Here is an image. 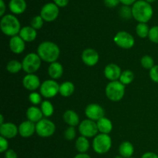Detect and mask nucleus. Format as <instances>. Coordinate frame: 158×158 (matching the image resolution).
Masks as SVG:
<instances>
[{"label":"nucleus","instance_id":"nucleus-1","mask_svg":"<svg viewBox=\"0 0 158 158\" xmlns=\"http://www.w3.org/2000/svg\"><path fill=\"white\" fill-rule=\"evenodd\" d=\"M37 54L42 60L46 63H52L56 62L60 54L59 46L50 41H45L40 43L37 49Z\"/></svg>","mask_w":158,"mask_h":158},{"label":"nucleus","instance_id":"nucleus-2","mask_svg":"<svg viewBox=\"0 0 158 158\" xmlns=\"http://www.w3.org/2000/svg\"><path fill=\"white\" fill-rule=\"evenodd\" d=\"M132 15L139 23H147L153 15L152 6L143 0L137 1L132 7Z\"/></svg>","mask_w":158,"mask_h":158},{"label":"nucleus","instance_id":"nucleus-3","mask_svg":"<svg viewBox=\"0 0 158 158\" xmlns=\"http://www.w3.org/2000/svg\"><path fill=\"white\" fill-rule=\"evenodd\" d=\"M0 28L5 35L12 37L19 34L21 30L19 21L12 15H6L2 18Z\"/></svg>","mask_w":158,"mask_h":158},{"label":"nucleus","instance_id":"nucleus-4","mask_svg":"<svg viewBox=\"0 0 158 158\" xmlns=\"http://www.w3.org/2000/svg\"><path fill=\"white\" fill-rule=\"evenodd\" d=\"M106 95L111 101L117 102L123 98L125 94V85L120 81L110 82L106 86Z\"/></svg>","mask_w":158,"mask_h":158},{"label":"nucleus","instance_id":"nucleus-5","mask_svg":"<svg viewBox=\"0 0 158 158\" xmlns=\"http://www.w3.org/2000/svg\"><path fill=\"white\" fill-rule=\"evenodd\" d=\"M112 140L109 134H97L93 141V148L97 154H104L110 150Z\"/></svg>","mask_w":158,"mask_h":158},{"label":"nucleus","instance_id":"nucleus-6","mask_svg":"<svg viewBox=\"0 0 158 158\" xmlns=\"http://www.w3.org/2000/svg\"><path fill=\"white\" fill-rule=\"evenodd\" d=\"M42 60L39 55L35 52L27 54L23 59L22 64L23 69L27 74H32L36 72L41 66Z\"/></svg>","mask_w":158,"mask_h":158},{"label":"nucleus","instance_id":"nucleus-7","mask_svg":"<svg viewBox=\"0 0 158 158\" xmlns=\"http://www.w3.org/2000/svg\"><path fill=\"white\" fill-rule=\"evenodd\" d=\"M56 131V125L51 120L43 118L35 124V132L41 137H49L53 135Z\"/></svg>","mask_w":158,"mask_h":158},{"label":"nucleus","instance_id":"nucleus-8","mask_svg":"<svg viewBox=\"0 0 158 158\" xmlns=\"http://www.w3.org/2000/svg\"><path fill=\"white\" fill-rule=\"evenodd\" d=\"M60 86L54 80H45L40 86V94L45 98H52L60 94Z\"/></svg>","mask_w":158,"mask_h":158},{"label":"nucleus","instance_id":"nucleus-9","mask_svg":"<svg viewBox=\"0 0 158 158\" xmlns=\"http://www.w3.org/2000/svg\"><path fill=\"white\" fill-rule=\"evenodd\" d=\"M114 40L117 46L125 49H131L135 43L134 36L125 31H120L117 32L114 36Z\"/></svg>","mask_w":158,"mask_h":158},{"label":"nucleus","instance_id":"nucleus-10","mask_svg":"<svg viewBox=\"0 0 158 158\" xmlns=\"http://www.w3.org/2000/svg\"><path fill=\"white\" fill-rule=\"evenodd\" d=\"M79 131L81 136L85 137H95L99 131L97 122L89 119L83 120L79 125Z\"/></svg>","mask_w":158,"mask_h":158},{"label":"nucleus","instance_id":"nucleus-11","mask_svg":"<svg viewBox=\"0 0 158 158\" xmlns=\"http://www.w3.org/2000/svg\"><path fill=\"white\" fill-rule=\"evenodd\" d=\"M85 114L88 119L94 121H98L104 117L105 111L100 105L97 103H90L85 109Z\"/></svg>","mask_w":158,"mask_h":158},{"label":"nucleus","instance_id":"nucleus-12","mask_svg":"<svg viewBox=\"0 0 158 158\" xmlns=\"http://www.w3.org/2000/svg\"><path fill=\"white\" fill-rule=\"evenodd\" d=\"M59 9L55 3H48L41 9L40 15L46 22H52L58 17Z\"/></svg>","mask_w":158,"mask_h":158},{"label":"nucleus","instance_id":"nucleus-13","mask_svg":"<svg viewBox=\"0 0 158 158\" xmlns=\"http://www.w3.org/2000/svg\"><path fill=\"white\" fill-rule=\"evenodd\" d=\"M99 53L94 49L88 48L86 49L82 53V60L88 66H94L98 63Z\"/></svg>","mask_w":158,"mask_h":158},{"label":"nucleus","instance_id":"nucleus-14","mask_svg":"<svg viewBox=\"0 0 158 158\" xmlns=\"http://www.w3.org/2000/svg\"><path fill=\"white\" fill-rule=\"evenodd\" d=\"M23 85L26 89L29 91H35L40 87V78L35 74H27L23 79Z\"/></svg>","mask_w":158,"mask_h":158},{"label":"nucleus","instance_id":"nucleus-15","mask_svg":"<svg viewBox=\"0 0 158 158\" xmlns=\"http://www.w3.org/2000/svg\"><path fill=\"white\" fill-rule=\"evenodd\" d=\"M19 133V128L13 123H4L0 126V134L2 137L6 139H11L16 137Z\"/></svg>","mask_w":158,"mask_h":158},{"label":"nucleus","instance_id":"nucleus-16","mask_svg":"<svg viewBox=\"0 0 158 158\" xmlns=\"http://www.w3.org/2000/svg\"><path fill=\"white\" fill-rule=\"evenodd\" d=\"M121 69L119 66L114 63L108 64L104 69V76L110 81H117L121 75Z\"/></svg>","mask_w":158,"mask_h":158},{"label":"nucleus","instance_id":"nucleus-17","mask_svg":"<svg viewBox=\"0 0 158 158\" xmlns=\"http://www.w3.org/2000/svg\"><path fill=\"white\" fill-rule=\"evenodd\" d=\"M35 132V124L30 120H26L19 127V134L22 137L27 138L33 135Z\"/></svg>","mask_w":158,"mask_h":158},{"label":"nucleus","instance_id":"nucleus-18","mask_svg":"<svg viewBox=\"0 0 158 158\" xmlns=\"http://www.w3.org/2000/svg\"><path fill=\"white\" fill-rule=\"evenodd\" d=\"M9 48H10V50L14 53L20 54L25 50L26 43L19 35H17L11 37L9 40Z\"/></svg>","mask_w":158,"mask_h":158},{"label":"nucleus","instance_id":"nucleus-19","mask_svg":"<svg viewBox=\"0 0 158 158\" xmlns=\"http://www.w3.org/2000/svg\"><path fill=\"white\" fill-rule=\"evenodd\" d=\"M19 35L25 42L30 43L35 40L37 36V32L32 26H25V27L22 28Z\"/></svg>","mask_w":158,"mask_h":158},{"label":"nucleus","instance_id":"nucleus-20","mask_svg":"<svg viewBox=\"0 0 158 158\" xmlns=\"http://www.w3.org/2000/svg\"><path fill=\"white\" fill-rule=\"evenodd\" d=\"M26 117L28 120H30L33 123H38L42 119H43V114L41 109L37 107L36 106H32L28 108L26 111Z\"/></svg>","mask_w":158,"mask_h":158},{"label":"nucleus","instance_id":"nucleus-21","mask_svg":"<svg viewBox=\"0 0 158 158\" xmlns=\"http://www.w3.org/2000/svg\"><path fill=\"white\" fill-rule=\"evenodd\" d=\"M48 74L52 80L60 79L63 74V67L61 63L58 62L50 63L48 68Z\"/></svg>","mask_w":158,"mask_h":158},{"label":"nucleus","instance_id":"nucleus-22","mask_svg":"<svg viewBox=\"0 0 158 158\" xmlns=\"http://www.w3.org/2000/svg\"><path fill=\"white\" fill-rule=\"evenodd\" d=\"M63 120L69 127H76L80 123V117L75 111L68 110L63 114Z\"/></svg>","mask_w":158,"mask_h":158},{"label":"nucleus","instance_id":"nucleus-23","mask_svg":"<svg viewBox=\"0 0 158 158\" xmlns=\"http://www.w3.org/2000/svg\"><path fill=\"white\" fill-rule=\"evenodd\" d=\"M97 124L100 134H109L113 130L112 122L110 120L105 117L97 121Z\"/></svg>","mask_w":158,"mask_h":158},{"label":"nucleus","instance_id":"nucleus-24","mask_svg":"<svg viewBox=\"0 0 158 158\" xmlns=\"http://www.w3.org/2000/svg\"><path fill=\"white\" fill-rule=\"evenodd\" d=\"M9 9L14 14H22L26 9L25 0H11L9 2Z\"/></svg>","mask_w":158,"mask_h":158},{"label":"nucleus","instance_id":"nucleus-25","mask_svg":"<svg viewBox=\"0 0 158 158\" xmlns=\"http://www.w3.org/2000/svg\"><path fill=\"white\" fill-rule=\"evenodd\" d=\"M120 155L124 158H131L134 153V148L129 141H123L119 147Z\"/></svg>","mask_w":158,"mask_h":158},{"label":"nucleus","instance_id":"nucleus-26","mask_svg":"<svg viewBox=\"0 0 158 158\" xmlns=\"http://www.w3.org/2000/svg\"><path fill=\"white\" fill-rule=\"evenodd\" d=\"M75 90V86L72 82L66 81L60 86V94L64 97H70Z\"/></svg>","mask_w":158,"mask_h":158},{"label":"nucleus","instance_id":"nucleus-27","mask_svg":"<svg viewBox=\"0 0 158 158\" xmlns=\"http://www.w3.org/2000/svg\"><path fill=\"white\" fill-rule=\"evenodd\" d=\"M76 148L77 151L81 154H84L89 150V142L88 140L87 137H85L83 136H80L77 138L75 143Z\"/></svg>","mask_w":158,"mask_h":158},{"label":"nucleus","instance_id":"nucleus-28","mask_svg":"<svg viewBox=\"0 0 158 158\" xmlns=\"http://www.w3.org/2000/svg\"><path fill=\"white\" fill-rule=\"evenodd\" d=\"M6 69L10 73L15 74L23 69V64L16 60H12L7 63Z\"/></svg>","mask_w":158,"mask_h":158},{"label":"nucleus","instance_id":"nucleus-29","mask_svg":"<svg viewBox=\"0 0 158 158\" xmlns=\"http://www.w3.org/2000/svg\"><path fill=\"white\" fill-rule=\"evenodd\" d=\"M41 110L43 112V116L46 117H49L53 114L54 108L52 103L49 100H44L41 103Z\"/></svg>","mask_w":158,"mask_h":158},{"label":"nucleus","instance_id":"nucleus-30","mask_svg":"<svg viewBox=\"0 0 158 158\" xmlns=\"http://www.w3.org/2000/svg\"><path fill=\"white\" fill-rule=\"evenodd\" d=\"M149 26L147 25V23H140L136 27V32H137V35L142 39L148 37L149 35Z\"/></svg>","mask_w":158,"mask_h":158},{"label":"nucleus","instance_id":"nucleus-31","mask_svg":"<svg viewBox=\"0 0 158 158\" xmlns=\"http://www.w3.org/2000/svg\"><path fill=\"white\" fill-rule=\"evenodd\" d=\"M134 79V74L131 70H124L122 72L120 77V82H121L123 85H128L133 82Z\"/></svg>","mask_w":158,"mask_h":158},{"label":"nucleus","instance_id":"nucleus-32","mask_svg":"<svg viewBox=\"0 0 158 158\" xmlns=\"http://www.w3.org/2000/svg\"><path fill=\"white\" fill-rule=\"evenodd\" d=\"M140 63H141V66H143L144 69H150L151 70L153 67H154L155 65H154V60L151 56L145 55L140 60Z\"/></svg>","mask_w":158,"mask_h":158},{"label":"nucleus","instance_id":"nucleus-33","mask_svg":"<svg viewBox=\"0 0 158 158\" xmlns=\"http://www.w3.org/2000/svg\"><path fill=\"white\" fill-rule=\"evenodd\" d=\"M120 15L122 18L125 19H129L131 17H133L132 9L128 7V6H122L120 9Z\"/></svg>","mask_w":158,"mask_h":158},{"label":"nucleus","instance_id":"nucleus-34","mask_svg":"<svg viewBox=\"0 0 158 158\" xmlns=\"http://www.w3.org/2000/svg\"><path fill=\"white\" fill-rule=\"evenodd\" d=\"M29 100L34 106H36V105L42 103V97L38 93L32 92L29 95Z\"/></svg>","mask_w":158,"mask_h":158},{"label":"nucleus","instance_id":"nucleus-35","mask_svg":"<svg viewBox=\"0 0 158 158\" xmlns=\"http://www.w3.org/2000/svg\"><path fill=\"white\" fill-rule=\"evenodd\" d=\"M43 19L41 17V15H37L35 16L31 21V26L35 30L40 29L43 27Z\"/></svg>","mask_w":158,"mask_h":158},{"label":"nucleus","instance_id":"nucleus-36","mask_svg":"<svg viewBox=\"0 0 158 158\" xmlns=\"http://www.w3.org/2000/svg\"><path fill=\"white\" fill-rule=\"evenodd\" d=\"M148 38L152 43L158 44V26H154L151 29H150Z\"/></svg>","mask_w":158,"mask_h":158},{"label":"nucleus","instance_id":"nucleus-37","mask_svg":"<svg viewBox=\"0 0 158 158\" xmlns=\"http://www.w3.org/2000/svg\"><path fill=\"white\" fill-rule=\"evenodd\" d=\"M77 133H76V130L74 127H69L66 128V130L64 132V137L66 140H73L76 137Z\"/></svg>","mask_w":158,"mask_h":158},{"label":"nucleus","instance_id":"nucleus-38","mask_svg":"<svg viewBox=\"0 0 158 158\" xmlns=\"http://www.w3.org/2000/svg\"><path fill=\"white\" fill-rule=\"evenodd\" d=\"M150 77L152 80V81L158 83V65H155L150 70Z\"/></svg>","mask_w":158,"mask_h":158},{"label":"nucleus","instance_id":"nucleus-39","mask_svg":"<svg viewBox=\"0 0 158 158\" xmlns=\"http://www.w3.org/2000/svg\"><path fill=\"white\" fill-rule=\"evenodd\" d=\"M9 148V142L7 139L3 137H0V153H4L8 151Z\"/></svg>","mask_w":158,"mask_h":158},{"label":"nucleus","instance_id":"nucleus-40","mask_svg":"<svg viewBox=\"0 0 158 158\" xmlns=\"http://www.w3.org/2000/svg\"><path fill=\"white\" fill-rule=\"evenodd\" d=\"M120 2V0H104V4L109 8L116 7Z\"/></svg>","mask_w":158,"mask_h":158},{"label":"nucleus","instance_id":"nucleus-41","mask_svg":"<svg viewBox=\"0 0 158 158\" xmlns=\"http://www.w3.org/2000/svg\"><path fill=\"white\" fill-rule=\"evenodd\" d=\"M5 158H18V155L15 151L9 149L5 152Z\"/></svg>","mask_w":158,"mask_h":158},{"label":"nucleus","instance_id":"nucleus-42","mask_svg":"<svg viewBox=\"0 0 158 158\" xmlns=\"http://www.w3.org/2000/svg\"><path fill=\"white\" fill-rule=\"evenodd\" d=\"M53 1L57 6L60 7H64L69 2V0H53Z\"/></svg>","mask_w":158,"mask_h":158},{"label":"nucleus","instance_id":"nucleus-43","mask_svg":"<svg viewBox=\"0 0 158 158\" xmlns=\"http://www.w3.org/2000/svg\"><path fill=\"white\" fill-rule=\"evenodd\" d=\"M141 158H158V154L153 152H147L142 155Z\"/></svg>","mask_w":158,"mask_h":158},{"label":"nucleus","instance_id":"nucleus-44","mask_svg":"<svg viewBox=\"0 0 158 158\" xmlns=\"http://www.w3.org/2000/svg\"><path fill=\"white\" fill-rule=\"evenodd\" d=\"M120 2L125 6H131L136 2V0H120Z\"/></svg>","mask_w":158,"mask_h":158},{"label":"nucleus","instance_id":"nucleus-45","mask_svg":"<svg viewBox=\"0 0 158 158\" xmlns=\"http://www.w3.org/2000/svg\"><path fill=\"white\" fill-rule=\"evenodd\" d=\"M0 4H1V11H0V15L2 16L4 14L5 10H6V6H5V3L3 0H0Z\"/></svg>","mask_w":158,"mask_h":158},{"label":"nucleus","instance_id":"nucleus-46","mask_svg":"<svg viewBox=\"0 0 158 158\" xmlns=\"http://www.w3.org/2000/svg\"><path fill=\"white\" fill-rule=\"evenodd\" d=\"M73 158H91V157L90 156L88 155V154H86V153H84V154H81V153H80V154H77V155H76Z\"/></svg>","mask_w":158,"mask_h":158},{"label":"nucleus","instance_id":"nucleus-47","mask_svg":"<svg viewBox=\"0 0 158 158\" xmlns=\"http://www.w3.org/2000/svg\"><path fill=\"white\" fill-rule=\"evenodd\" d=\"M0 118H1V121H0V124H3L4 122H3V116L2 115H0Z\"/></svg>","mask_w":158,"mask_h":158},{"label":"nucleus","instance_id":"nucleus-48","mask_svg":"<svg viewBox=\"0 0 158 158\" xmlns=\"http://www.w3.org/2000/svg\"><path fill=\"white\" fill-rule=\"evenodd\" d=\"M145 1L148 3H151V2H155L156 0H145Z\"/></svg>","mask_w":158,"mask_h":158},{"label":"nucleus","instance_id":"nucleus-49","mask_svg":"<svg viewBox=\"0 0 158 158\" xmlns=\"http://www.w3.org/2000/svg\"><path fill=\"white\" fill-rule=\"evenodd\" d=\"M115 158H124L123 157H122L121 155H119V156H116Z\"/></svg>","mask_w":158,"mask_h":158},{"label":"nucleus","instance_id":"nucleus-50","mask_svg":"<svg viewBox=\"0 0 158 158\" xmlns=\"http://www.w3.org/2000/svg\"><path fill=\"white\" fill-rule=\"evenodd\" d=\"M131 158H134V157H131Z\"/></svg>","mask_w":158,"mask_h":158}]
</instances>
